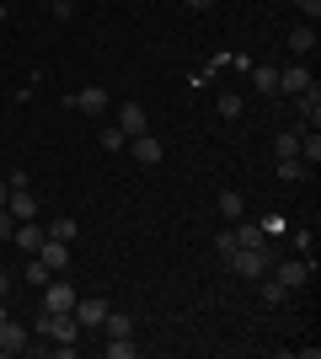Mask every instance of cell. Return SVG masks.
Listing matches in <instances>:
<instances>
[{"label":"cell","mask_w":321,"mask_h":359,"mask_svg":"<svg viewBox=\"0 0 321 359\" xmlns=\"http://www.w3.org/2000/svg\"><path fill=\"white\" fill-rule=\"evenodd\" d=\"M102 332H107V338H134V316H129V311H107Z\"/></svg>","instance_id":"9a60e30c"},{"label":"cell","mask_w":321,"mask_h":359,"mask_svg":"<svg viewBox=\"0 0 321 359\" xmlns=\"http://www.w3.org/2000/svg\"><path fill=\"white\" fill-rule=\"evenodd\" d=\"M107 102H113V97H107L102 86H80L76 97H70V107H76V113H92V118H102V113H107Z\"/></svg>","instance_id":"8992f818"},{"label":"cell","mask_w":321,"mask_h":359,"mask_svg":"<svg viewBox=\"0 0 321 359\" xmlns=\"http://www.w3.org/2000/svg\"><path fill=\"white\" fill-rule=\"evenodd\" d=\"M118 129H123V135H145V129H150L145 107H139V102H118Z\"/></svg>","instance_id":"8fae6325"},{"label":"cell","mask_w":321,"mask_h":359,"mask_svg":"<svg viewBox=\"0 0 321 359\" xmlns=\"http://www.w3.org/2000/svg\"><path fill=\"white\" fill-rule=\"evenodd\" d=\"M76 285H70V279H64V273H54V279H48L43 285V311H76Z\"/></svg>","instance_id":"7a4b0ae2"},{"label":"cell","mask_w":321,"mask_h":359,"mask_svg":"<svg viewBox=\"0 0 321 359\" xmlns=\"http://www.w3.org/2000/svg\"><path fill=\"white\" fill-rule=\"evenodd\" d=\"M300 161H306L311 172L321 166V135H316V129H306V135H300Z\"/></svg>","instance_id":"ffe728a7"},{"label":"cell","mask_w":321,"mask_h":359,"mask_svg":"<svg viewBox=\"0 0 321 359\" xmlns=\"http://www.w3.org/2000/svg\"><path fill=\"white\" fill-rule=\"evenodd\" d=\"M27 348H32L27 327H22V322H11V316H6V322H0V354L11 359V354H27Z\"/></svg>","instance_id":"5b68a950"},{"label":"cell","mask_w":321,"mask_h":359,"mask_svg":"<svg viewBox=\"0 0 321 359\" xmlns=\"http://www.w3.org/2000/svg\"><path fill=\"white\" fill-rule=\"evenodd\" d=\"M311 273H316V263H306V257H284V263H273V279H278L284 290H290V295H294L300 285H306Z\"/></svg>","instance_id":"3957f363"},{"label":"cell","mask_w":321,"mask_h":359,"mask_svg":"<svg viewBox=\"0 0 321 359\" xmlns=\"http://www.w3.org/2000/svg\"><path fill=\"white\" fill-rule=\"evenodd\" d=\"M48 11H54V22H70V16H76V0H54Z\"/></svg>","instance_id":"83f0119b"},{"label":"cell","mask_w":321,"mask_h":359,"mask_svg":"<svg viewBox=\"0 0 321 359\" xmlns=\"http://www.w3.org/2000/svg\"><path fill=\"white\" fill-rule=\"evenodd\" d=\"M220 118H241V91H220Z\"/></svg>","instance_id":"cb8c5ba5"},{"label":"cell","mask_w":321,"mask_h":359,"mask_svg":"<svg viewBox=\"0 0 321 359\" xmlns=\"http://www.w3.org/2000/svg\"><path fill=\"white\" fill-rule=\"evenodd\" d=\"M220 215H225V225H236L246 215V198L236 194V188H225V194H220Z\"/></svg>","instance_id":"d6986e66"},{"label":"cell","mask_w":321,"mask_h":359,"mask_svg":"<svg viewBox=\"0 0 321 359\" xmlns=\"http://www.w3.org/2000/svg\"><path fill=\"white\" fill-rule=\"evenodd\" d=\"M306 172H311V166L300 161V156H278V161H273V177H278V182H300Z\"/></svg>","instance_id":"2e32d148"},{"label":"cell","mask_w":321,"mask_h":359,"mask_svg":"<svg viewBox=\"0 0 321 359\" xmlns=\"http://www.w3.org/2000/svg\"><path fill=\"white\" fill-rule=\"evenodd\" d=\"M294 6H300V16H306L311 27H316V16H321V0H294Z\"/></svg>","instance_id":"f1b7e54d"},{"label":"cell","mask_w":321,"mask_h":359,"mask_svg":"<svg viewBox=\"0 0 321 359\" xmlns=\"http://www.w3.org/2000/svg\"><path fill=\"white\" fill-rule=\"evenodd\" d=\"M214 247H220V257H230V252H236V231H230V225H225V231L214 236Z\"/></svg>","instance_id":"4316f807"},{"label":"cell","mask_w":321,"mask_h":359,"mask_svg":"<svg viewBox=\"0 0 321 359\" xmlns=\"http://www.w3.org/2000/svg\"><path fill=\"white\" fill-rule=\"evenodd\" d=\"M6 194H11V188H6V182H0V204H6Z\"/></svg>","instance_id":"e575fe53"},{"label":"cell","mask_w":321,"mask_h":359,"mask_svg":"<svg viewBox=\"0 0 321 359\" xmlns=\"http://www.w3.org/2000/svg\"><path fill=\"white\" fill-rule=\"evenodd\" d=\"M6 295H11V273L0 269V300H6Z\"/></svg>","instance_id":"1f68e13d"},{"label":"cell","mask_w":321,"mask_h":359,"mask_svg":"<svg viewBox=\"0 0 321 359\" xmlns=\"http://www.w3.org/2000/svg\"><path fill=\"white\" fill-rule=\"evenodd\" d=\"M6 188H11V194H16V188H32V172H11V177H6Z\"/></svg>","instance_id":"4dcf8cb0"},{"label":"cell","mask_w":321,"mask_h":359,"mask_svg":"<svg viewBox=\"0 0 321 359\" xmlns=\"http://www.w3.org/2000/svg\"><path fill=\"white\" fill-rule=\"evenodd\" d=\"M102 354H107V359H134V354H139V344H134V338H107Z\"/></svg>","instance_id":"603a6c76"},{"label":"cell","mask_w":321,"mask_h":359,"mask_svg":"<svg viewBox=\"0 0 321 359\" xmlns=\"http://www.w3.org/2000/svg\"><path fill=\"white\" fill-rule=\"evenodd\" d=\"M11 231H16V220H11V210L0 204V241H11Z\"/></svg>","instance_id":"f546056e"},{"label":"cell","mask_w":321,"mask_h":359,"mask_svg":"<svg viewBox=\"0 0 321 359\" xmlns=\"http://www.w3.org/2000/svg\"><path fill=\"white\" fill-rule=\"evenodd\" d=\"M43 6H54V0H43Z\"/></svg>","instance_id":"8d00e7d4"},{"label":"cell","mask_w":321,"mask_h":359,"mask_svg":"<svg viewBox=\"0 0 321 359\" xmlns=\"http://www.w3.org/2000/svg\"><path fill=\"white\" fill-rule=\"evenodd\" d=\"M97 145H102L107 156H118V150H129V135H123L118 123H107V129H97Z\"/></svg>","instance_id":"ac0fdd59"},{"label":"cell","mask_w":321,"mask_h":359,"mask_svg":"<svg viewBox=\"0 0 321 359\" xmlns=\"http://www.w3.org/2000/svg\"><path fill=\"white\" fill-rule=\"evenodd\" d=\"M0 322H6V300H0Z\"/></svg>","instance_id":"d590c367"},{"label":"cell","mask_w":321,"mask_h":359,"mask_svg":"<svg viewBox=\"0 0 321 359\" xmlns=\"http://www.w3.org/2000/svg\"><path fill=\"white\" fill-rule=\"evenodd\" d=\"M230 231H236V247H262V225L257 220H236Z\"/></svg>","instance_id":"44dd1931"},{"label":"cell","mask_w":321,"mask_h":359,"mask_svg":"<svg viewBox=\"0 0 321 359\" xmlns=\"http://www.w3.org/2000/svg\"><path fill=\"white\" fill-rule=\"evenodd\" d=\"M262 300H268V306H284V300H290V290L278 285V279H268V273H262Z\"/></svg>","instance_id":"d4e9b609"},{"label":"cell","mask_w":321,"mask_h":359,"mask_svg":"<svg viewBox=\"0 0 321 359\" xmlns=\"http://www.w3.org/2000/svg\"><path fill=\"white\" fill-rule=\"evenodd\" d=\"M284 48H290L294 60H306V54H316V27H311V22H300V27H294L290 38H284Z\"/></svg>","instance_id":"9c48e42d"},{"label":"cell","mask_w":321,"mask_h":359,"mask_svg":"<svg viewBox=\"0 0 321 359\" xmlns=\"http://www.w3.org/2000/svg\"><path fill=\"white\" fill-rule=\"evenodd\" d=\"M183 6H187V11H209L214 0H183Z\"/></svg>","instance_id":"d6a6232c"},{"label":"cell","mask_w":321,"mask_h":359,"mask_svg":"<svg viewBox=\"0 0 321 359\" xmlns=\"http://www.w3.org/2000/svg\"><path fill=\"white\" fill-rule=\"evenodd\" d=\"M225 263H230L236 279H262V273H268V247H236Z\"/></svg>","instance_id":"6da1fadb"},{"label":"cell","mask_w":321,"mask_h":359,"mask_svg":"<svg viewBox=\"0 0 321 359\" xmlns=\"http://www.w3.org/2000/svg\"><path fill=\"white\" fill-rule=\"evenodd\" d=\"M294 107H300V118H306L311 129H321V86H316V81H311V86L294 97Z\"/></svg>","instance_id":"ba28073f"},{"label":"cell","mask_w":321,"mask_h":359,"mask_svg":"<svg viewBox=\"0 0 321 359\" xmlns=\"http://www.w3.org/2000/svg\"><path fill=\"white\" fill-rule=\"evenodd\" d=\"M278 156H300V135H294V129H278L273 135V161Z\"/></svg>","instance_id":"7402d4cb"},{"label":"cell","mask_w":321,"mask_h":359,"mask_svg":"<svg viewBox=\"0 0 321 359\" xmlns=\"http://www.w3.org/2000/svg\"><path fill=\"white\" fill-rule=\"evenodd\" d=\"M22 279H27V285H38V290H43V285H48V263H43V257H32V263H27V273H22Z\"/></svg>","instance_id":"484cf974"},{"label":"cell","mask_w":321,"mask_h":359,"mask_svg":"<svg viewBox=\"0 0 321 359\" xmlns=\"http://www.w3.org/2000/svg\"><path fill=\"white\" fill-rule=\"evenodd\" d=\"M32 257H43V263H48V273H64V269H70V241L43 236V247H38Z\"/></svg>","instance_id":"52a82bcc"},{"label":"cell","mask_w":321,"mask_h":359,"mask_svg":"<svg viewBox=\"0 0 321 359\" xmlns=\"http://www.w3.org/2000/svg\"><path fill=\"white\" fill-rule=\"evenodd\" d=\"M76 231H80L76 215H54V220L43 225V236H54V241H76Z\"/></svg>","instance_id":"e0dca14e"},{"label":"cell","mask_w":321,"mask_h":359,"mask_svg":"<svg viewBox=\"0 0 321 359\" xmlns=\"http://www.w3.org/2000/svg\"><path fill=\"white\" fill-rule=\"evenodd\" d=\"M246 75H252V86H257L262 97H278V65H252Z\"/></svg>","instance_id":"5bb4252c"},{"label":"cell","mask_w":321,"mask_h":359,"mask_svg":"<svg viewBox=\"0 0 321 359\" xmlns=\"http://www.w3.org/2000/svg\"><path fill=\"white\" fill-rule=\"evenodd\" d=\"M6 16H11V6H6V0H0V27H6Z\"/></svg>","instance_id":"836d02e7"},{"label":"cell","mask_w":321,"mask_h":359,"mask_svg":"<svg viewBox=\"0 0 321 359\" xmlns=\"http://www.w3.org/2000/svg\"><path fill=\"white\" fill-rule=\"evenodd\" d=\"M107 311H113L107 300H76V311H70V316H76L80 332H86V327H102V316H107Z\"/></svg>","instance_id":"30bf717a"},{"label":"cell","mask_w":321,"mask_h":359,"mask_svg":"<svg viewBox=\"0 0 321 359\" xmlns=\"http://www.w3.org/2000/svg\"><path fill=\"white\" fill-rule=\"evenodd\" d=\"M129 150H134L139 166H161V161H166V145H161L150 129H145V135H129Z\"/></svg>","instance_id":"277c9868"},{"label":"cell","mask_w":321,"mask_h":359,"mask_svg":"<svg viewBox=\"0 0 321 359\" xmlns=\"http://www.w3.org/2000/svg\"><path fill=\"white\" fill-rule=\"evenodd\" d=\"M306 86H311V70H306V65H284V70H278V91H290V97H300Z\"/></svg>","instance_id":"4fadbf2b"},{"label":"cell","mask_w":321,"mask_h":359,"mask_svg":"<svg viewBox=\"0 0 321 359\" xmlns=\"http://www.w3.org/2000/svg\"><path fill=\"white\" fill-rule=\"evenodd\" d=\"M6 210H11V220H38V198H32V188L6 194Z\"/></svg>","instance_id":"7c38bea8"}]
</instances>
